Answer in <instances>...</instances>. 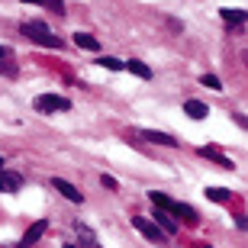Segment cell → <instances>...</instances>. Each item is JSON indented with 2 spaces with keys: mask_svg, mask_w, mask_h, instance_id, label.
<instances>
[{
  "mask_svg": "<svg viewBox=\"0 0 248 248\" xmlns=\"http://www.w3.org/2000/svg\"><path fill=\"white\" fill-rule=\"evenodd\" d=\"M123 71H132L136 78H145V81H152V68H148V64H142V62H129Z\"/></svg>",
  "mask_w": 248,
  "mask_h": 248,
  "instance_id": "4fadbf2b",
  "label": "cell"
},
{
  "mask_svg": "<svg viewBox=\"0 0 248 248\" xmlns=\"http://www.w3.org/2000/svg\"><path fill=\"white\" fill-rule=\"evenodd\" d=\"M200 84H206V87H213V91H222V81L216 78V74H203Z\"/></svg>",
  "mask_w": 248,
  "mask_h": 248,
  "instance_id": "ac0fdd59",
  "label": "cell"
},
{
  "mask_svg": "<svg viewBox=\"0 0 248 248\" xmlns=\"http://www.w3.org/2000/svg\"><path fill=\"white\" fill-rule=\"evenodd\" d=\"M23 3H42V7H48L52 13H62V10H64L62 0H23Z\"/></svg>",
  "mask_w": 248,
  "mask_h": 248,
  "instance_id": "e0dca14e",
  "label": "cell"
},
{
  "mask_svg": "<svg viewBox=\"0 0 248 248\" xmlns=\"http://www.w3.org/2000/svg\"><path fill=\"white\" fill-rule=\"evenodd\" d=\"M132 226H136V232H139V235H145V239H148V242H155V245H165V242H168V235H165V232L158 229L155 222H148L145 216H136V219H132Z\"/></svg>",
  "mask_w": 248,
  "mask_h": 248,
  "instance_id": "3957f363",
  "label": "cell"
},
{
  "mask_svg": "<svg viewBox=\"0 0 248 248\" xmlns=\"http://www.w3.org/2000/svg\"><path fill=\"white\" fill-rule=\"evenodd\" d=\"M23 187V177L16 171H0V193H16Z\"/></svg>",
  "mask_w": 248,
  "mask_h": 248,
  "instance_id": "52a82bcc",
  "label": "cell"
},
{
  "mask_svg": "<svg viewBox=\"0 0 248 248\" xmlns=\"http://www.w3.org/2000/svg\"><path fill=\"white\" fill-rule=\"evenodd\" d=\"M0 168H3V158H0Z\"/></svg>",
  "mask_w": 248,
  "mask_h": 248,
  "instance_id": "cb8c5ba5",
  "label": "cell"
},
{
  "mask_svg": "<svg viewBox=\"0 0 248 248\" xmlns=\"http://www.w3.org/2000/svg\"><path fill=\"white\" fill-rule=\"evenodd\" d=\"M16 248H29V245H16Z\"/></svg>",
  "mask_w": 248,
  "mask_h": 248,
  "instance_id": "603a6c76",
  "label": "cell"
},
{
  "mask_svg": "<svg viewBox=\"0 0 248 248\" xmlns=\"http://www.w3.org/2000/svg\"><path fill=\"white\" fill-rule=\"evenodd\" d=\"M184 113L190 116V120H206V116H210V107L200 103V100H187L184 103Z\"/></svg>",
  "mask_w": 248,
  "mask_h": 248,
  "instance_id": "7c38bea8",
  "label": "cell"
},
{
  "mask_svg": "<svg viewBox=\"0 0 248 248\" xmlns=\"http://www.w3.org/2000/svg\"><path fill=\"white\" fill-rule=\"evenodd\" d=\"M23 36L32 39L36 46H46V48H62L64 46V42L46 26V23H23Z\"/></svg>",
  "mask_w": 248,
  "mask_h": 248,
  "instance_id": "6da1fadb",
  "label": "cell"
},
{
  "mask_svg": "<svg viewBox=\"0 0 248 248\" xmlns=\"http://www.w3.org/2000/svg\"><path fill=\"white\" fill-rule=\"evenodd\" d=\"M219 16L226 19V23H245V10H219Z\"/></svg>",
  "mask_w": 248,
  "mask_h": 248,
  "instance_id": "9a60e30c",
  "label": "cell"
},
{
  "mask_svg": "<svg viewBox=\"0 0 248 248\" xmlns=\"http://www.w3.org/2000/svg\"><path fill=\"white\" fill-rule=\"evenodd\" d=\"M100 184L107 187V190H116V181H113V177H100Z\"/></svg>",
  "mask_w": 248,
  "mask_h": 248,
  "instance_id": "d6986e66",
  "label": "cell"
},
{
  "mask_svg": "<svg viewBox=\"0 0 248 248\" xmlns=\"http://www.w3.org/2000/svg\"><path fill=\"white\" fill-rule=\"evenodd\" d=\"M168 213L174 216V219H184V222H200V213L193 210V206H187V203H177V200H171V206H168Z\"/></svg>",
  "mask_w": 248,
  "mask_h": 248,
  "instance_id": "5b68a950",
  "label": "cell"
},
{
  "mask_svg": "<svg viewBox=\"0 0 248 248\" xmlns=\"http://www.w3.org/2000/svg\"><path fill=\"white\" fill-rule=\"evenodd\" d=\"M64 248H78V245H64Z\"/></svg>",
  "mask_w": 248,
  "mask_h": 248,
  "instance_id": "7402d4cb",
  "label": "cell"
},
{
  "mask_svg": "<svg viewBox=\"0 0 248 248\" xmlns=\"http://www.w3.org/2000/svg\"><path fill=\"white\" fill-rule=\"evenodd\" d=\"M46 229H48V222L46 219H39V222H32L26 232H23V242L19 245H32V242H39L42 235H46Z\"/></svg>",
  "mask_w": 248,
  "mask_h": 248,
  "instance_id": "9c48e42d",
  "label": "cell"
},
{
  "mask_svg": "<svg viewBox=\"0 0 248 248\" xmlns=\"http://www.w3.org/2000/svg\"><path fill=\"white\" fill-rule=\"evenodd\" d=\"M197 248H213V245H197Z\"/></svg>",
  "mask_w": 248,
  "mask_h": 248,
  "instance_id": "44dd1931",
  "label": "cell"
},
{
  "mask_svg": "<svg viewBox=\"0 0 248 248\" xmlns=\"http://www.w3.org/2000/svg\"><path fill=\"white\" fill-rule=\"evenodd\" d=\"M32 107L39 113H62V110H71V100L68 97H58V93H42V97L32 100Z\"/></svg>",
  "mask_w": 248,
  "mask_h": 248,
  "instance_id": "7a4b0ae2",
  "label": "cell"
},
{
  "mask_svg": "<svg viewBox=\"0 0 248 248\" xmlns=\"http://www.w3.org/2000/svg\"><path fill=\"white\" fill-rule=\"evenodd\" d=\"M155 222H158V229L165 232V235H174V232H177V219L171 216V213L158 210V206H155Z\"/></svg>",
  "mask_w": 248,
  "mask_h": 248,
  "instance_id": "ba28073f",
  "label": "cell"
},
{
  "mask_svg": "<svg viewBox=\"0 0 248 248\" xmlns=\"http://www.w3.org/2000/svg\"><path fill=\"white\" fill-rule=\"evenodd\" d=\"M136 136L142 139V142H152V145H171V148L177 145V139H174V136H168V132H158V129H139Z\"/></svg>",
  "mask_w": 248,
  "mask_h": 248,
  "instance_id": "277c9868",
  "label": "cell"
},
{
  "mask_svg": "<svg viewBox=\"0 0 248 248\" xmlns=\"http://www.w3.org/2000/svg\"><path fill=\"white\" fill-rule=\"evenodd\" d=\"M52 184H55V190L62 193V197H68V200H71V203H84V193L78 190V187H74V184H68L64 177H55Z\"/></svg>",
  "mask_w": 248,
  "mask_h": 248,
  "instance_id": "8992f818",
  "label": "cell"
},
{
  "mask_svg": "<svg viewBox=\"0 0 248 248\" xmlns=\"http://www.w3.org/2000/svg\"><path fill=\"white\" fill-rule=\"evenodd\" d=\"M97 68H107V71H123L126 64L116 62V58H97Z\"/></svg>",
  "mask_w": 248,
  "mask_h": 248,
  "instance_id": "2e32d148",
  "label": "cell"
},
{
  "mask_svg": "<svg viewBox=\"0 0 248 248\" xmlns=\"http://www.w3.org/2000/svg\"><path fill=\"white\" fill-rule=\"evenodd\" d=\"M7 55H10V52H7L3 46H0V62H7Z\"/></svg>",
  "mask_w": 248,
  "mask_h": 248,
  "instance_id": "ffe728a7",
  "label": "cell"
},
{
  "mask_svg": "<svg viewBox=\"0 0 248 248\" xmlns=\"http://www.w3.org/2000/svg\"><path fill=\"white\" fill-rule=\"evenodd\" d=\"M206 197H210L213 203H226L232 197V190H226V187H206Z\"/></svg>",
  "mask_w": 248,
  "mask_h": 248,
  "instance_id": "5bb4252c",
  "label": "cell"
},
{
  "mask_svg": "<svg viewBox=\"0 0 248 248\" xmlns=\"http://www.w3.org/2000/svg\"><path fill=\"white\" fill-rule=\"evenodd\" d=\"M200 155H203V158H210V161H216V165H219V168H226V171H235L232 158H226L222 152H216V148H210V145H203V148H200Z\"/></svg>",
  "mask_w": 248,
  "mask_h": 248,
  "instance_id": "30bf717a",
  "label": "cell"
},
{
  "mask_svg": "<svg viewBox=\"0 0 248 248\" xmlns=\"http://www.w3.org/2000/svg\"><path fill=\"white\" fill-rule=\"evenodd\" d=\"M71 42H74L78 48H84V52H97V48H100V42H97V39H93L91 32H74Z\"/></svg>",
  "mask_w": 248,
  "mask_h": 248,
  "instance_id": "8fae6325",
  "label": "cell"
}]
</instances>
